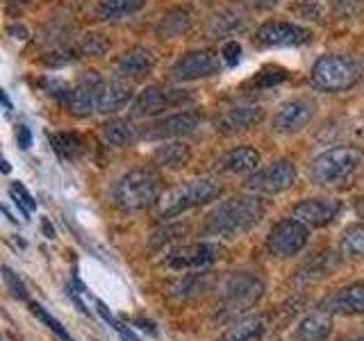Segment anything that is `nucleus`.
Segmentation results:
<instances>
[{"label":"nucleus","mask_w":364,"mask_h":341,"mask_svg":"<svg viewBox=\"0 0 364 341\" xmlns=\"http://www.w3.org/2000/svg\"><path fill=\"white\" fill-rule=\"evenodd\" d=\"M333 335V314L328 310L310 312L296 328V341H326Z\"/></svg>","instance_id":"obj_20"},{"label":"nucleus","mask_w":364,"mask_h":341,"mask_svg":"<svg viewBox=\"0 0 364 341\" xmlns=\"http://www.w3.org/2000/svg\"><path fill=\"white\" fill-rule=\"evenodd\" d=\"M294 11L303 18H310V21H321L323 18V3L321 0H299V3L294 5Z\"/></svg>","instance_id":"obj_35"},{"label":"nucleus","mask_w":364,"mask_h":341,"mask_svg":"<svg viewBox=\"0 0 364 341\" xmlns=\"http://www.w3.org/2000/svg\"><path fill=\"white\" fill-rule=\"evenodd\" d=\"M264 293V282L250 273H232L223 282V307L228 312H244L246 307L257 303Z\"/></svg>","instance_id":"obj_6"},{"label":"nucleus","mask_w":364,"mask_h":341,"mask_svg":"<svg viewBox=\"0 0 364 341\" xmlns=\"http://www.w3.org/2000/svg\"><path fill=\"white\" fill-rule=\"evenodd\" d=\"M102 80L96 71H87L82 77L77 80V85L71 89V98H68V112L73 117H91L94 112H98V100H100V91H102Z\"/></svg>","instance_id":"obj_13"},{"label":"nucleus","mask_w":364,"mask_h":341,"mask_svg":"<svg viewBox=\"0 0 364 341\" xmlns=\"http://www.w3.org/2000/svg\"><path fill=\"white\" fill-rule=\"evenodd\" d=\"M221 257V246L219 244H210V242H200V244H191V246H180L176 250H171L166 255V266L182 271V269H203L212 264Z\"/></svg>","instance_id":"obj_15"},{"label":"nucleus","mask_w":364,"mask_h":341,"mask_svg":"<svg viewBox=\"0 0 364 341\" xmlns=\"http://www.w3.org/2000/svg\"><path fill=\"white\" fill-rule=\"evenodd\" d=\"M341 212V202L333 198H305L291 207V219L307 227H326Z\"/></svg>","instance_id":"obj_14"},{"label":"nucleus","mask_w":364,"mask_h":341,"mask_svg":"<svg viewBox=\"0 0 364 341\" xmlns=\"http://www.w3.org/2000/svg\"><path fill=\"white\" fill-rule=\"evenodd\" d=\"M264 335H267V318L248 316V318H242V321H237L221 337V341H262Z\"/></svg>","instance_id":"obj_23"},{"label":"nucleus","mask_w":364,"mask_h":341,"mask_svg":"<svg viewBox=\"0 0 364 341\" xmlns=\"http://www.w3.org/2000/svg\"><path fill=\"white\" fill-rule=\"evenodd\" d=\"M337 269V259L333 257V253H321L318 257H314L312 261H307V266L299 271V280H316L330 276V271Z\"/></svg>","instance_id":"obj_30"},{"label":"nucleus","mask_w":364,"mask_h":341,"mask_svg":"<svg viewBox=\"0 0 364 341\" xmlns=\"http://www.w3.org/2000/svg\"><path fill=\"white\" fill-rule=\"evenodd\" d=\"M257 166H259V153L250 146L232 148L223 157V168L230 170V173H253Z\"/></svg>","instance_id":"obj_25"},{"label":"nucleus","mask_w":364,"mask_h":341,"mask_svg":"<svg viewBox=\"0 0 364 341\" xmlns=\"http://www.w3.org/2000/svg\"><path fill=\"white\" fill-rule=\"evenodd\" d=\"M100 136H102V141H105L107 146L125 148V146H130V144L136 141V128L130 121L114 119V121H107L105 125H102Z\"/></svg>","instance_id":"obj_26"},{"label":"nucleus","mask_w":364,"mask_h":341,"mask_svg":"<svg viewBox=\"0 0 364 341\" xmlns=\"http://www.w3.org/2000/svg\"><path fill=\"white\" fill-rule=\"evenodd\" d=\"M339 253L350 259L364 257V223H353L341 232Z\"/></svg>","instance_id":"obj_29"},{"label":"nucleus","mask_w":364,"mask_h":341,"mask_svg":"<svg viewBox=\"0 0 364 341\" xmlns=\"http://www.w3.org/2000/svg\"><path fill=\"white\" fill-rule=\"evenodd\" d=\"M307 239H310V227L289 216V219H284L271 227V232L267 237V248L276 257H291L299 255L307 246Z\"/></svg>","instance_id":"obj_7"},{"label":"nucleus","mask_w":364,"mask_h":341,"mask_svg":"<svg viewBox=\"0 0 364 341\" xmlns=\"http://www.w3.org/2000/svg\"><path fill=\"white\" fill-rule=\"evenodd\" d=\"M267 207L257 196H242L225 200L216 207L208 219V234L223 239H239L248 234L264 219Z\"/></svg>","instance_id":"obj_1"},{"label":"nucleus","mask_w":364,"mask_h":341,"mask_svg":"<svg viewBox=\"0 0 364 341\" xmlns=\"http://www.w3.org/2000/svg\"><path fill=\"white\" fill-rule=\"evenodd\" d=\"M221 57L228 66H237L239 60H242V45H239L235 39H228L223 45H221Z\"/></svg>","instance_id":"obj_39"},{"label":"nucleus","mask_w":364,"mask_h":341,"mask_svg":"<svg viewBox=\"0 0 364 341\" xmlns=\"http://www.w3.org/2000/svg\"><path fill=\"white\" fill-rule=\"evenodd\" d=\"M316 102L312 98H291L284 100L273 114V130L280 134H294L303 130L314 119Z\"/></svg>","instance_id":"obj_12"},{"label":"nucleus","mask_w":364,"mask_h":341,"mask_svg":"<svg viewBox=\"0 0 364 341\" xmlns=\"http://www.w3.org/2000/svg\"><path fill=\"white\" fill-rule=\"evenodd\" d=\"M153 66H155V53L151 48H144V45H134V48L125 50L114 62L119 77H141L146 73H151Z\"/></svg>","instance_id":"obj_18"},{"label":"nucleus","mask_w":364,"mask_h":341,"mask_svg":"<svg viewBox=\"0 0 364 341\" xmlns=\"http://www.w3.org/2000/svg\"><path fill=\"white\" fill-rule=\"evenodd\" d=\"M355 214H358L360 219L364 221V196H362V198H360V200L355 202Z\"/></svg>","instance_id":"obj_42"},{"label":"nucleus","mask_w":364,"mask_h":341,"mask_svg":"<svg viewBox=\"0 0 364 341\" xmlns=\"http://www.w3.org/2000/svg\"><path fill=\"white\" fill-rule=\"evenodd\" d=\"M262 121H264V109L257 105L232 107L216 119V132H221V134L246 132L250 128H255V125H259Z\"/></svg>","instance_id":"obj_17"},{"label":"nucleus","mask_w":364,"mask_h":341,"mask_svg":"<svg viewBox=\"0 0 364 341\" xmlns=\"http://www.w3.org/2000/svg\"><path fill=\"white\" fill-rule=\"evenodd\" d=\"M219 71H221V55L210 48H200L182 55L173 64V68H171V75L178 82H193V80L210 77Z\"/></svg>","instance_id":"obj_9"},{"label":"nucleus","mask_w":364,"mask_h":341,"mask_svg":"<svg viewBox=\"0 0 364 341\" xmlns=\"http://www.w3.org/2000/svg\"><path fill=\"white\" fill-rule=\"evenodd\" d=\"M146 0H100L96 7V16L100 21H114L136 14L139 9H144Z\"/></svg>","instance_id":"obj_28"},{"label":"nucleus","mask_w":364,"mask_h":341,"mask_svg":"<svg viewBox=\"0 0 364 341\" xmlns=\"http://www.w3.org/2000/svg\"><path fill=\"white\" fill-rule=\"evenodd\" d=\"M296 166L289 159H278V162L269 164L267 168L255 170L253 175L246 180V187L255 193H282L296 185Z\"/></svg>","instance_id":"obj_8"},{"label":"nucleus","mask_w":364,"mask_h":341,"mask_svg":"<svg viewBox=\"0 0 364 341\" xmlns=\"http://www.w3.org/2000/svg\"><path fill=\"white\" fill-rule=\"evenodd\" d=\"M77 50L82 55H105L109 50V39L105 34L87 32L77 39Z\"/></svg>","instance_id":"obj_33"},{"label":"nucleus","mask_w":364,"mask_h":341,"mask_svg":"<svg viewBox=\"0 0 364 341\" xmlns=\"http://www.w3.org/2000/svg\"><path fill=\"white\" fill-rule=\"evenodd\" d=\"M162 198V178L153 168L128 170L112 189V200L121 212H141Z\"/></svg>","instance_id":"obj_2"},{"label":"nucleus","mask_w":364,"mask_h":341,"mask_svg":"<svg viewBox=\"0 0 364 341\" xmlns=\"http://www.w3.org/2000/svg\"><path fill=\"white\" fill-rule=\"evenodd\" d=\"M323 310L330 314H364V280L353 282L348 287L339 289L333 298H328Z\"/></svg>","instance_id":"obj_19"},{"label":"nucleus","mask_w":364,"mask_h":341,"mask_svg":"<svg viewBox=\"0 0 364 341\" xmlns=\"http://www.w3.org/2000/svg\"><path fill=\"white\" fill-rule=\"evenodd\" d=\"M132 94H134V89L125 82V80H121V77L109 80V82L102 85L100 100H98V112L114 114V112L123 109L132 100Z\"/></svg>","instance_id":"obj_21"},{"label":"nucleus","mask_w":364,"mask_h":341,"mask_svg":"<svg viewBox=\"0 0 364 341\" xmlns=\"http://www.w3.org/2000/svg\"><path fill=\"white\" fill-rule=\"evenodd\" d=\"M191 159V148L185 141H168L153 151V162L164 168H182Z\"/></svg>","instance_id":"obj_22"},{"label":"nucleus","mask_w":364,"mask_h":341,"mask_svg":"<svg viewBox=\"0 0 364 341\" xmlns=\"http://www.w3.org/2000/svg\"><path fill=\"white\" fill-rule=\"evenodd\" d=\"M189 28H191V11L187 7H176L166 11L162 21L157 23V34L162 39H173L185 34Z\"/></svg>","instance_id":"obj_24"},{"label":"nucleus","mask_w":364,"mask_h":341,"mask_svg":"<svg viewBox=\"0 0 364 341\" xmlns=\"http://www.w3.org/2000/svg\"><path fill=\"white\" fill-rule=\"evenodd\" d=\"M287 77H289V73L284 71L282 66H264L259 73H255L253 80H250V85L255 89H271L276 85H282Z\"/></svg>","instance_id":"obj_32"},{"label":"nucleus","mask_w":364,"mask_h":341,"mask_svg":"<svg viewBox=\"0 0 364 341\" xmlns=\"http://www.w3.org/2000/svg\"><path fill=\"white\" fill-rule=\"evenodd\" d=\"M221 196V185L214 180L200 178V180H189L185 185H178L176 189L166 191L159 198V216L162 219H173V216L185 214L193 207L208 205Z\"/></svg>","instance_id":"obj_3"},{"label":"nucleus","mask_w":364,"mask_h":341,"mask_svg":"<svg viewBox=\"0 0 364 341\" xmlns=\"http://www.w3.org/2000/svg\"><path fill=\"white\" fill-rule=\"evenodd\" d=\"M355 341H364V337H360V339H355Z\"/></svg>","instance_id":"obj_43"},{"label":"nucleus","mask_w":364,"mask_h":341,"mask_svg":"<svg viewBox=\"0 0 364 341\" xmlns=\"http://www.w3.org/2000/svg\"><path fill=\"white\" fill-rule=\"evenodd\" d=\"M189 98H191V94L185 89L155 85V87H148L141 91L139 98H136L132 105V114L134 117H157V114H162L164 109L176 107Z\"/></svg>","instance_id":"obj_11"},{"label":"nucleus","mask_w":364,"mask_h":341,"mask_svg":"<svg viewBox=\"0 0 364 341\" xmlns=\"http://www.w3.org/2000/svg\"><path fill=\"white\" fill-rule=\"evenodd\" d=\"M50 144L53 151L62 159H68V162L80 159L85 153V139L77 132H55L50 134Z\"/></svg>","instance_id":"obj_27"},{"label":"nucleus","mask_w":364,"mask_h":341,"mask_svg":"<svg viewBox=\"0 0 364 341\" xmlns=\"http://www.w3.org/2000/svg\"><path fill=\"white\" fill-rule=\"evenodd\" d=\"M360 66L346 55H323L312 66V85L321 91H348L360 82Z\"/></svg>","instance_id":"obj_4"},{"label":"nucleus","mask_w":364,"mask_h":341,"mask_svg":"<svg viewBox=\"0 0 364 341\" xmlns=\"http://www.w3.org/2000/svg\"><path fill=\"white\" fill-rule=\"evenodd\" d=\"M30 310H32V314H34V316L39 318V321H43L46 325H48V328L53 330L55 335H60V337H62L64 341H71V337H68V332H66V330H64V325H62L60 321H57V318H53V316H50L48 312H46L41 305L32 303V305H30Z\"/></svg>","instance_id":"obj_36"},{"label":"nucleus","mask_w":364,"mask_h":341,"mask_svg":"<svg viewBox=\"0 0 364 341\" xmlns=\"http://www.w3.org/2000/svg\"><path fill=\"white\" fill-rule=\"evenodd\" d=\"M3 280H5L7 289L11 291V296H14V298H21V301H26V298H28L26 284H23V282L18 280V276H16V273L11 271L9 266H3Z\"/></svg>","instance_id":"obj_38"},{"label":"nucleus","mask_w":364,"mask_h":341,"mask_svg":"<svg viewBox=\"0 0 364 341\" xmlns=\"http://www.w3.org/2000/svg\"><path fill=\"white\" fill-rule=\"evenodd\" d=\"M255 43L267 45V48H284V45H303L312 39V32L296 26V23L284 21H267L255 30Z\"/></svg>","instance_id":"obj_10"},{"label":"nucleus","mask_w":364,"mask_h":341,"mask_svg":"<svg viewBox=\"0 0 364 341\" xmlns=\"http://www.w3.org/2000/svg\"><path fill=\"white\" fill-rule=\"evenodd\" d=\"M9 193H11V198H14V202L18 205V210L26 216H30L34 210H37V200H34L28 193V189L23 185H18V182H14V185L9 187Z\"/></svg>","instance_id":"obj_34"},{"label":"nucleus","mask_w":364,"mask_h":341,"mask_svg":"<svg viewBox=\"0 0 364 341\" xmlns=\"http://www.w3.org/2000/svg\"><path fill=\"white\" fill-rule=\"evenodd\" d=\"M360 162H362V153L358 148H350V146L330 148V151L312 159L310 175L316 185H323V187L337 185V182L346 180L355 173Z\"/></svg>","instance_id":"obj_5"},{"label":"nucleus","mask_w":364,"mask_h":341,"mask_svg":"<svg viewBox=\"0 0 364 341\" xmlns=\"http://www.w3.org/2000/svg\"><path fill=\"white\" fill-rule=\"evenodd\" d=\"M246 28V18L239 11H221L212 18V34H235Z\"/></svg>","instance_id":"obj_31"},{"label":"nucleus","mask_w":364,"mask_h":341,"mask_svg":"<svg viewBox=\"0 0 364 341\" xmlns=\"http://www.w3.org/2000/svg\"><path fill=\"white\" fill-rule=\"evenodd\" d=\"M200 123V114L196 112H178L171 117L153 123L151 128L144 130L146 139H173V136H185L193 132Z\"/></svg>","instance_id":"obj_16"},{"label":"nucleus","mask_w":364,"mask_h":341,"mask_svg":"<svg viewBox=\"0 0 364 341\" xmlns=\"http://www.w3.org/2000/svg\"><path fill=\"white\" fill-rule=\"evenodd\" d=\"M364 7V0H333V11L337 18H353Z\"/></svg>","instance_id":"obj_37"},{"label":"nucleus","mask_w":364,"mask_h":341,"mask_svg":"<svg viewBox=\"0 0 364 341\" xmlns=\"http://www.w3.org/2000/svg\"><path fill=\"white\" fill-rule=\"evenodd\" d=\"M16 139H18V146L23 148V151H28V148L32 146V134H30V130L26 128V125H18Z\"/></svg>","instance_id":"obj_40"},{"label":"nucleus","mask_w":364,"mask_h":341,"mask_svg":"<svg viewBox=\"0 0 364 341\" xmlns=\"http://www.w3.org/2000/svg\"><path fill=\"white\" fill-rule=\"evenodd\" d=\"M9 34H18V39H26L28 37V30L23 26H11L9 28Z\"/></svg>","instance_id":"obj_41"}]
</instances>
